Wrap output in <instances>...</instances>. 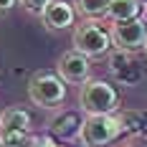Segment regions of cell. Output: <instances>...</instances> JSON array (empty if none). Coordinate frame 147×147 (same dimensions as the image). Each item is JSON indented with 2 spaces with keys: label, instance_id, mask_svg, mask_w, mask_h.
Returning <instances> with one entry per match:
<instances>
[{
  "label": "cell",
  "instance_id": "obj_15",
  "mask_svg": "<svg viewBox=\"0 0 147 147\" xmlns=\"http://www.w3.org/2000/svg\"><path fill=\"white\" fill-rule=\"evenodd\" d=\"M18 3H20V5H23L28 13H38V15H41V13L46 10V5H48L51 0H18Z\"/></svg>",
  "mask_w": 147,
  "mask_h": 147
},
{
  "label": "cell",
  "instance_id": "obj_19",
  "mask_svg": "<svg viewBox=\"0 0 147 147\" xmlns=\"http://www.w3.org/2000/svg\"><path fill=\"white\" fill-rule=\"evenodd\" d=\"M140 3H142V5H147V0H140Z\"/></svg>",
  "mask_w": 147,
  "mask_h": 147
},
{
  "label": "cell",
  "instance_id": "obj_11",
  "mask_svg": "<svg viewBox=\"0 0 147 147\" xmlns=\"http://www.w3.org/2000/svg\"><path fill=\"white\" fill-rule=\"evenodd\" d=\"M79 129H81V119L76 112H61L51 122V132L61 140H71L74 134H79Z\"/></svg>",
  "mask_w": 147,
  "mask_h": 147
},
{
  "label": "cell",
  "instance_id": "obj_16",
  "mask_svg": "<svg viewBox=\"0 0 147 147\" xmlns=\"http://www.w3.org/2000/svg\"><path fill=\"white\" fill-rule=\"evenodd\" d=\"M15 3H18V0H0V13H5V10H10V8H13Z\"/></svg>",
  "mask_w": 147,
  "mask_h": 147
},
{
  "label": "cell",
  "instance_id": "obj_8",
  "mask_svg": "<svg viewBox=\"0 0 147 147\" xmlns=\"http://www.w3.org/2000/svg\"><path fill=\"white\" fill-rule=\"evenodd\" d=\"M74 15L76 10L71 8V3L66 0H51L46 5V10L41 13V20L48 30H63V28H71L74 26Z\"/></svg>",
  "mask_w": 147,
  "mask_h": 147
},
{
  "label": "cell",
  "instance_id": "obj_2",
  "mask_svg": "<svg viewBox=\"0 0 147 147\" xmlns=\"http://www.w3.org/2000/svg\"><path fill=\"white\" fill-rule=\"evenodd\" d=\"M112 48V36L96 20H84L74 28V51L84 53L89 61L91 59H102L109 53Z\"/></svg>",
  "mask_w": 147,
  "mask_h": 147
},
{
  "label": "cell",
  "instance_id": "obj_5",
  "mask_svg": "<svg viewBox=\"0 0 147 147\" xmlns=\"http://www.w3.org/2000/svg\"><path fill=\"white\" fill-rule=\"evenodd\" d=\"M109 36H112V46H114V48L134 53L137 48H142V46H145L147 20H145V18H134V20L114 23L112 30H109Z\"/></svg>",
  "mask_w": 147,
  "mask_h": 147
},
{
  "label": "cell",
  "instance_id": "obj_1",
  "mask_svg": "<svg viewBox=\"0 0 147 147\" xmlns=\"http://www.w3.org/2000/svg\"><path fill=\"white\" fill-rule=\"evenodd\" d=\"M79 107L86 112V117H91V114H114L119 107V94L109 81L89 79L79 91Z\"/></svg>",
  "mask_w": 147,
  "mask_h": 147
},
{
  "label": "cell",
  "instance_id": "obj_18",
  "mask_svg": "<svg viewBox=\"0 0 147 147\" xmlns=\"http://www.w3.org/2000/svg\"><path fill=\"white\" fill-rule=\"evenodd\" d=\"M142 48H145V53H147V38H145V46H142Z\"/></svg>",
  "mask_w": 147,
  "mask_h": 147
},
{
  "label": "cell",
  "instance_id": "obj_9",
  "mask_svg": "<svg viewBox=\"0 0 147 147\" xmlns=\"http://www.w3.org/2000/svg\"><path fill=\"white\" fill-rule=\"evenodd\" d=\"M0 132H30V114L23 107H10L0 114Z\"/></svg>",
  "mask_w": 147,
  "mask_h": 147
},
{
  "label": "cell",
  "instance_id": "obj_13",
  "mask_svg": "<svg viewBox=\"0 0 147 147\" xmlns=\"http://www.w3.org/2000/svg\"><path fill=\"white\" fill-rule=\"evenodd\" d=\"M107 8H109V0H76L74 10L84 20H96V18L107 15Z\"/></svg>",
  "mask_w": 147,
  "mask_h": 147
},
{
  "label": "cell",
  "instance_id": "obj_6",
  "mask_svg": "<svg viewBox=\"0 0 147 147\" xmlns=\"http://www.w3.org/2000/svg\"><path fill=\"white\" fill-rule=\"evenodd\" d=\"M56 74L63 84H86L89 74H91V61L79 53V51H66L59 56V63H56Z\"/></svg>",
  "mask_w": 147,
  "mask_h": 147
},
{
  "label": "cell",
  "instance_id": "obj_7",
  "mask_svg": "<svg viewBox=\"0 0 147 147\" xmlns=\"http://www.w3.org/2000/svg\"><path fill=\"white\" fill-rule=\"evenodd\" d=\"M109 71L114 76V81L117 84H124V86L137 84L140 76H142V69H140V63L134 59V53L119 51V48H114V53L109 56Z\"/></svg>",
  "mask_w": 147,
  "mask_h": 147
},
{
  "label": "cell",
  "instance_id": "obj_17",
  "mask_svg": "<svg viewBox=\"0 0 147 147\" xmlns=\"http://www.w3.org/2000/svg\"><path fill=\"white\" fill-rule=\"evenodd\" d=\"M36 147H59V145H56L53 140H48V137H43V140H38V142H36Z\"/></svg>",
  "mask_w": 147,
  "mask_h": 147
},
{
  "label": "cell",
  "instance_id": "obj_4",
  "mask_svg": "<svg viewBox=\"0 0 147 147\" xmlns=\"http://www.w3.org/2000/svg\"><path fill=\"white\" fill-rule=\"evenodd\" d=\"M28 96L41 109H56L66 99V84L59 79V74L38 71L28 81Z\"/></svg>",
  "mask_w": 147,
  "mask_h": 147
},
{
  "label": "cell",
  "instance_id": "obj_12",
  "mask_svg": "<svg viewBox=\"0 0 147 147\" xmlns=\"http://www.w3.org/2000/svg\"><path fill=\"white\" fill-rule=\"evenodd\" d=\"M119 124H122V132L134 134V137H147V112H140V109L122 112Z\"/></svg>",
  "mask_w": 147,
  "mask_h": 147
},
{
  "label": "cell",
  "instance_id": "obj_3",
  "mask_svg": "<svg viewBox=\"0 0 147 147\" xmlns=\"http://www.w3.org/2000/svg\"><path fill=\"white\" fill-rule=\"evenodd\" d=\"M119 134H122V124L114 114H91L81 119L79 140L84 147H109Z\"/></svg>",
  "mask_w": 147,
  "mask_h": 147
},
{
  "label": "cell",
  "instance_id": "obj_20",
  "mask_svg": "<svg viewBox=\"0 0 147 147\" xmlns=\"http://www.w3.org/2000/svg\"><path fill=\"white\" fill-rule=\"evenodd\" d=\"M124 147H134V145H124Z\"/></svg>",
  "mask_w": 147,
  "mask_h": 147
},
{
  "label": "cell",
  "instance_id": "obj_14",
  "mask_svg": "<svg viewBox=\"0 0 147 147\" xmlns=\"http://www.w3.org/2000/svg\"><path fill=\"white\" fill-rule=\"evenodd\" d=\"M36 142L30 132H0V147H36Z\"/></svg>",
  "mask_w": 147,
  "mask_h": 147
},
{
  "label": "cell",
  "instance_id": "obj_10",
  "mask_svg": "<svg viewBox=\"0 0 147 147\" xmlns=\"http://www.w3.org/2000/svg\"><path fill=\"white\" fill-rule=\"evenodd\" d=\"M142 13V3L140 0H109L107 8V18L112 23H124V20H134Z\"/></svg>",
  "mask_w": 147,
  "mask_h": 147
}]
</instances>
